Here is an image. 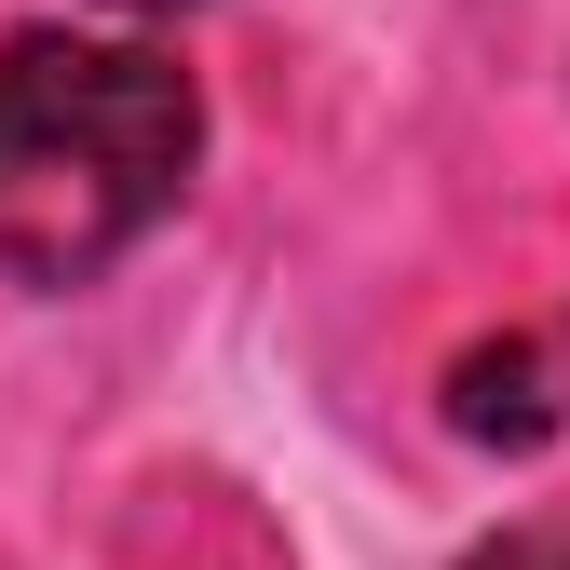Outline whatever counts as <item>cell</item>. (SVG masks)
Masks as SVG:
<instances>
[{"label": "cell", "mask_w": 570, "mask_h": 570, "mask_svg": "<svg viewBox=\"0 0 570 570\" xmlns=\"http://www.w3.org/2000/svg\"><path fill=\"white\" fill-rule=\"evenodd\" d=\"M122 14H164V0H122Z\"/></svg>", "instance_id": "obj_3"}, {"label": "cell", "mask_w": 570, "mask_h": 570, "mask_svg": "<svg viewBox=\"0 0 570 570\" xmlns=\"http://www.w3.org/2000/svg\"><path fill=\"white\" fill-rule=\"evenodd\" d=\"M204 96L150 41H14L0 55V285H96L190 190Z\"/></svg>", "instance_id": "obj_1"}, {"label": "cell", "mask_w": 570, "mask_h": 570, "mask_svg": "<svg viewBox=\"0 0 570 570\" xmlns=\"http://www.w3.org/2000/svg\"><path fill=\"white\" fill-rule=\"evenodd\" d=\"M475 570H570V543H503V557H475Z\"/></svg>", "instance_id": "obj_2"}]
</instances>
